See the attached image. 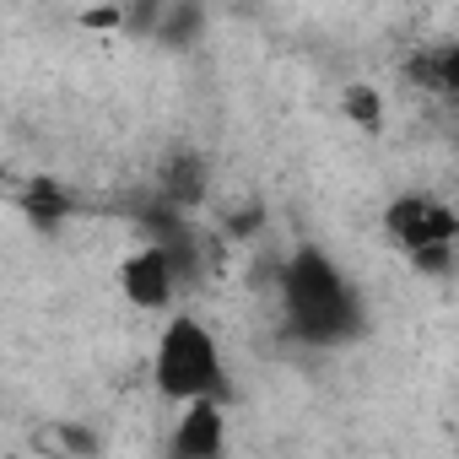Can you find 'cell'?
Here are the masks:
<instances>
[{"mask_svg":"<svg viewBox=\"0 0 459 459\" xmlns=\"http://www.w3.org/2000/svg\"><path fill=\"white\" fill-rule=\"evenodd\" d=\"M281 281H287V314H292L298 335L330 341V335H341V330L351 325V292H346V281L335 276L330 260L298 255Z\"/></svg>","mask_w":459,"mask_h":459,"instance_id":"1","label":"cell"},{"mask_svg":"<svg viewBox=\"0 0 459 459\" xmlns=\"http://www.w3.org/2000/svg\"><path fill=\"white\" fill-rule=\"evenodd\" d=\"M157 389L173 400H211L221 389V357L200 319H173L157 341Z\"/></svg>","mask_w":459,"mask_h":459,"instance_id":"2","label":"cell"},{"mask_svg":"<svg viewBox=\"0 0 459 459\" xmlns=\"http://www.w3.org/2000/svg\"><path fill=\"white\" fill-rule=\"evenodd\" d=\"M384 227H389V238H394L405 255H421V249H448L459 221H454V211H448L443 200L405 195V200H394V205H389Z\"/></svg>","mask_w":459,"mask_h":459,"instance_id":"3","label":"cell"},{"mask_svg":"<svg viewBox=\"0 0 459 459\" xmlns=\"http://www.w3.org/2000/svg\"><path fill=\"white\" fill-rule=\"evenodd\" d=\"M173 281L178 276H173V265H168L162 249H141V255H130L119 265V287H125V298L135 308H162L173 298Z\"/></svg>","mask_w":459,"mask_h":459,"instance_id":"4","label":"cell"},{"mask_svg":"<svg viewBox=\"0 0 459 459\" xmlns=\"http://www.w3.org/2000/svg\"><path fill=\"white\" fill-rule=\"evenodd\" d=\"M216 454H221V411L216 400H189L173 432V459H216Z\"/></svg>","mask_w":459,"mask_h":459,"instance_id":"5","label":"cell"},{"mask_svg":"<svg viewBox=\"0 0 459 459\" xmlns=\"http://www.w3.org/2000/svg\"><path fill=\"white\" fill-rule=\"evenodd\" d=\"M411 82L421 92H437V98H454L459 92V49L443 44V49H421L411 60Z\"/></svg>","mask_w":459,"mask_h":459,"instance_id":"6","label":"cell"},{"mask_svg":"<svg viewBox=\"0 0 459 459\" xmlns=\"http://www.w3.org/2000/svg\"><path fill=\"white\" fill-rule=\"evenodd\" d=\"M162 189H168V200H178V205L200 200V189H205V168H200V157H178V162L162 173Z\"/></svg>","mask_w":459,"mask_h":459,"instance_id":"7","label":"cell"},{"mask_svg":"<svg viewBox=\"0 0 459 459\" xmlns=\"http://www.w3.org/2000/svg\"><path fill=\"white\" fill-rule=\"evenodd\" d=\"M65 211H71V200H65L55 184H28V216H33L39 227H55Z\"/></svg>","mask_w":459,"mask_h":459,"instance_id":"8","label":"cell"},{"mask_svg":"<svg viewBox=\"0 0 459 459\" xmlns=\"http://www.w3.org/2000/svg\"><path fill=\"white\" fill-rule=\"evenodd\" d=\"M346 114H351L357 125L378 130V114H384V108H378V92H368V87H351V92H346Z\"/></svg>","mask_w":459,"mask_h":459,"instance_id":"9","label":"cell"},{"mask_svg":"<svg viewBox=\"0 0 459 459\" xmlns=\"http://www.w3.org/2000/svg\"><path fill=\"white\" fill-rule=\"evenodd\" d=\"M0 173H6V168H0Z\"/></svg>","mask_w":459,"mask_h":459,"instance_id":"10","label":"cell"}]
</instances>
